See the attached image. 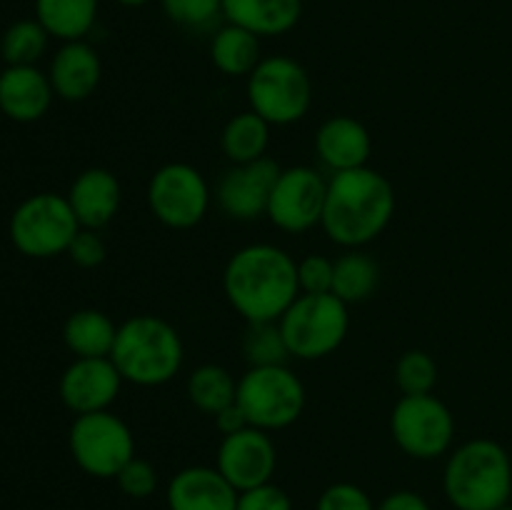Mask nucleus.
Instances as JSON below:
<instances>
[{
  "label": "nucleus",
  "mask_w": 512,
  "mask_h": 510,
  "mask_svg": "<svg viewBox=\"0 0 512 510\" xmlns=\"http://www.w3.org/2000/svg\"><path fill=\"white\" fill-rule=\"evenodd\" d=\"M380 285V265L373 255L363 253L360 248L345 250L340 258H335L333 273V295H338L343 303H363L378 290Z\"/></svg>",
  "instance_id": "26"
},
{
  "label": "nucleus",
  "mask_w": 512,
  "mask_h": 510,
  "mask_svg": "<svg viewBox=\"0 0 512 510\" xmlns=\"http://www.w3.org/2000/svg\"><path fill=\"white\" fill-rule=\"evenodd\" d=\"M243 353L250 365H285L290 350L278 323H248Z\"/></svg>",
  "instance_id": "29"
},
{
  "label": "nucleus",
  "mask_w": 512,
  "mask_h": 510,
  "mask_svg": "<svg viewBox=\"0 0 512 510\" xmlns=\"http://www.w3.org/2000/svg\"><path fill=\"white\" fill-rule=\"evenodd\" d=\"M238 490L218 468L188 465L165 488L168 510H238Z\"/></svg>",
  "instance_id": "16"
},
{
  "label": "nucleus",
  "mask_w": 512,
  "mask_h": 510,
  "mask_svg": "<svg viewBox=\"0 0 512 510\" xmlns=\"http://www.w3.org/2000/svg\"><path fill=\"white\" fill-rule=\"evenodd\" d=\"M185 393L188 400L205 415H215L223 408H228L230 403H235V395H238V380L233 378L228 368L215 363L198 365L193 373L188 375V383H185Z\"/></svg>",
  "instance_id": "27"
},
{
  "label": "nucleus",
  "mask_w": 512,
  "mask_h": 510,
  "mask_svg": "<svg viewBox=\"0 0 512 510\" xmlns=\"http://www.w3.org/2000/svg\"><path fill=\"white\" fill-rule=\"evenodd\" d=\"M120 5H125V8H143V5H148L150 0H118Z\"/></svg>",
  "instance_id": "39"
},
{
  "label": "nucleus",
  "mask_w": 512,
  "mask_h": 510,
  "mask_svg": "<svg viewBox=\"0 0 512 510\" xmlns=\"http://www.w3.org/2000/svg\"><path fill=\"white\" fill-rule=\"evenodd\" d=\"M270 128L273 125L253 110L233 115L220 133V148H223L225 158L233 165L265 158L270 145Z\"/></svg>",
  "instance_id": "25"
},
{
  "label": "nucleus",
  "mask_w": 512,
  "mask_h": 510,
  "mask_svg": "<svg viewBox=\"0 0 512 510\" xmlns=\"http://www.w3.org/2000/svg\"><path fill=\"white\" fill-rule=\"evenodd\" d=\"M395 215L393 183L378 170L355 168L328 178L320 228L345 250L373 243Z\"/></svg>",
  "instance_id": "2"
},
{
  "label": "nucleus",
  "mask_w": 512,
  "mask_h": 510,
  "mask_svg": "<svg viewBox=\"0 0 512 510\" xmlns=\"http://www.w3.org/2000/svg\"><path fill=\"white\" fill-rule=\"evenodd\" d=\"M53 93L68 103H83L98 90L103 63L98 50L85 40H70L55 50L48 68Z\"/></svg>",
  "instance_id": "18"
},
{
  "label": "nucleus",
  "mask_w": 512,
  "mask_h": 510,
  "mask_svg": "<svg viewBox=\"0 0 512 510\" xmlns=\"http://www.w3.org/2000/svg\"><path fill=\"white\" fill-rule=\"evenodd\" d=\"M80 223L68 198L58 193H35L13 210L8 223L10 243L28 258H55L68 253Z\"/></svg>",
  "instance_id": "8"
},
{
  "label": "nucleus",
  "mask_w": 512,
  "mask_h": 510,
  "mask_svg": "<svg viewBox=\"0 0 512 510\" xmlns=\"http://www.w3.org/2000/svg\"><path fill=\"white\" fill-rule=\"evenodd\" d=\"M280 165L268 155L253 163L230 165L215 188V200L230 220L250 223L268 213V200L280 175Z\"/></svg>",
  "instance_id": "14"
},
{
  "label": "nucleus",
  "mask_w": 512,
  "mask_h": 510,
  "mask_svg": "<svg viewBox=\"0 0 512 510\" xmlns=\"http://www.w3.org/2000/svg\"><path fill=\"white\" fill-rule=\"evenodd\" d=\"M210 185L190 163H165L148 180V208L158 223L173 230H190L210 210Z\"/></svg>",
  "instance_id": "11"
},
{
  "label": "nucleus",
  "mask_w": 512,
  "mask_h": 510,
  "mask_svg": "<svg viewBox=\"0 0 512 510\" xmlns=\"http://www.w3.org/2000/svg\"><path fill=\"white\" fill-rule=\"evenodd\" d=\"M68 255L80 268H98L105 260V255H108V248H105V240L100 238L98 230L80 228L73 243H70Z\"/></svg>",
  "instance_id": "36"
},
{
  "label": "nucleus",
  "mask_w": 512,
  "mask_h": 510,
  "mask_svg": "<svg viewBox=\"0 0 512 510\" xmlns=\"http://www.w3.org/2000/svg\"><path fill=\"white\" fill-rule=\"evenodd\" d=\"M390 435L410 458H443L455 443V415L433 393L403 395L390 410Z\"/></svg>",
  "instance_id": "10"
},
{
  "label": "nucleus",
  "mask_w": 512,
  "mask_h": 510,
  "mask_svg": "<svg viewBox=\"0 0 512 510\" xmlns=\"http://www.w3.org/2000/svg\"><path fill=\"white\" fill-rule=\"evenodd\" d=\"M215 468L228 478V483L238 493H243V490L258 488L273 480L275 468H278V448L270 433L248 425L220 440Z\"/></svg>",
  "instance_id": "13"
},
{
  "label": "nucleus",
  "mask_w": 512,
  "mask_h": 510,
  "mask_svg": "<svg viewBox=\"0 0 512 510\" xmlns=\"http://www.w3.org/2000/svg\"><path fill=\"white\" fill-rule=\"evenodd\" d=\"M248 105L270 125H293L313 105V80L308 70L290 55H268L245 83Z\"/></svg>",
  "instance_id": "6"
},
{
  "label": "nucleus",
  "mask_w": 512,
  "mask_h": 510,
  "mask_svg": "<svg viewBox=\"0 0 512 510\" xmlns=\"http://www.w3.org/2000/svg\"><path fill=\"white\" fill-rule=\"evenodd\" d=\"M498 510H512V508H510V505H503V508H498Z\"/></svg>",
  "instance_id": "40"
},
{
  "label": "nucleus",
  "mask_w": 512,
  "mask_h": 510,
  "mask_svg": "<svg viewBox=\"0 0 512 510\" xmlns=\"http://www.w3.org/2000/svg\"><path fill=\"white\" fill-rule=\"evenodd\" d=\"M395 385L403 395H428L438 385V363L425 350H408L395 363Z\"/></svg>",
  "instance_id": "30"
},
{
  "label": "nucleus",
  "mask_w": 512,
  "mask_h": 510,
  "mask_svg": "<svg viewBox=\"0 0 512 510\" xmlns=\"http://www.w3.org/2000/svg\"><path fill=\"white\" fill-rule=\"evenodd\" d=\"M328 180L310 165L280 170L268 200V220L290 235L308 233L323 220Z\"/></svg>",
  "instance_id": "12"
},
{
  "label": "nucleus",
  "mask_w": 512,
  "mask_h": 510,
  "mask_svg": "<svg viewBox=\"0 0 512 510\" xmlns=\"http://www.w3.org/2000/svg\"><path fill=\"white\" fill-rule=\"evenodd\" d=\"M185 348L178 328L160 315H133L118 325L110 360L125 383L158 388L183 368Z\"/></svg>",
  "instance_id": "4"
},
{
  "label": "nucleus",
  "mask_w": 512,
  "mask_h": 510,
  "mask_svg": "<svg viewBox=\"0 0 512 510\" xmlns=\"http://www.w3.org/2000/svg\"><path fill=\"white\" fill-rule=\"evenodd\" d=\"M210 60L228 78H248L263 60L260 38L240 25H220L210 40Z\"/></svg>",
  "instance_id": "23"
},
{
  "label": "nucleus",
  "mask_w": 512,
  "mask_h": 510,
  "mask_svg": "<svg viewBox=\"0 0 512 510\" xmlns=\"http://www.w3.org/2000/svg\"><path fill=\"white\" fill-rule=\"evenodd\" d=\"M375 510H433L428 500L423 498L415 490H393V493L385 495Z\"/></svg>",
  "instance_id": "37"
},
{
  "label": "nucleus",
  "mask_w": 512,
  "mask_h": 510,
  "mask_svg": "<svg viewBox=\"0 0 512 510\" xmlns=\"http://www.w3.org/2000/svg\"><path fill=\"white\" fill-rule=\"evenodd\" d=\"M65 198H68L80 228L100 230L118 215L120 203H123V188H120L118 175L110 170L88 168L73 180Z\"/></svg>",
  "instance_id": "20"
},
{
  "label": "nucleus",
  "mask_w": 512,
  "mask_h": 510,
  "mask_svg": "<svg viewBox=\"0 0 512 510\" xmlns=\"http://www.w3.org/2000/svg\"><path fill=\"white\" fill-rule=\"evenodd\" d=\"M115 483H118V488L123 490L128 498L145 500L158 490L160 478H158V470H155V465L150 463V460L138 458V455H135V458L130 460L118 475H115Z\"/></svg>",
  "instance_id": "32"
},
{
  "label": "nucleus",
  "mask_w": 512,
  "mask_h": 510,
  "mask_svg": "<svg viewBox=\"0 0 512 510\" xmlns=\"http://www.w3.org/2000/svg\"><path fill=\"white\" fill-rule=\"evenodd\" d=\"M333 273L335 260L325 255L310 253L303 260H298V285L300 293H333Z\"/></svg>",
  "instance_id": "33"
},
{
  "label": "nucleus",
  "mask_w": 512,
  "mask_h": 510,
  "mask_svg": "<svg viewBox=\"0 0 512 510\" xmlns=\"http://www.w3.org/2000/svg\"><path fill=\"white\" fill-rule=\"evenodd\" d=\"M48 30L35 18L15 20L0 38V55L5 65H38L48 50Z\"/></svg>",
  "instance_id": "28"
},
{
  "label": "nucleus",
  "mask_w": 512,
  "mask_h": 510,
  "mask_svg": "<svg viewBox=\"0 0 512 510\" xmlns=\"http://www.w3.org/2000/svg\"><path fill=\"white\" fill-rule=\"evenodd\" d=\"M53 85L38 65H5L0 73V113L15 123H35L53 105Z\"/></svg>",
  "instance_id": "19"
},
{
  "label": "nucleus",
  "mask_w": 512,
  "mask_h": 510,
  "mask_svg": "<svg viewBox=\"0 0 512 510\" xmlns=\"http://www.w3.org/2000/svg\"><path fill=\"white\" fill-rule=\"evenodd\" d=\"M303 0H223L225 23L240 25L258 38L285 35L298 25Z\"/></svg>",
  "instance_id": "21"
},
{
  "label": "nucleus",
  "mask_w": 512,
  "mask_h": 510,
  "mask_svg": "<svg viewBox=\"0 0 512 510\" xmlns=\"http://www.w3.org/2000/svg\"><path fill=\"white\" fill-rule=\"evenodd\" d=\"M283 330L290 358L320 360L333 355L345 343L350 330L348 303L333 293H300L283 318L278 320Z\"/></svg>",
  "instance_id": "5"
},
{
  "label": "nucleus",
  "mask_w": 512,
  "mask_h": 510,
  "mask_svg": "<svg viewBox=\"0 0 512 510\" xmlns=\"http://www.w3.org/2000/svg\"><path fill=\"white\" fill-rule=\"evenodd\" d=\"M118 325L98 308H80L68 315L63 325V340L75 358H110Z\"/></svg>",
  "instance_id": "22"
},
{
  "label": "nucleus",
  "mask_w": 512,
  "mask_h": 510,
  "mask_svg": "<svg viewBox=\"0 0 512 510\" xmlns=\"http://www.w3.org/2000/svg\"><path fill=\"white\" fill-rule=\"evenodd\" d=\"M68 448L75 465L90 478L108 480L135 458V435L113 410L75 415L68 430Z\"/></svg>",
  "instance_id": "9"
},
{
  "label": "nucleus",
  "mask_w": 512,
  "mask_h": 510,
  "mask_svg": "<svg viewBox=\"0 0 512 510\" xmlns=\"http://www.w3.org/2000/svg\"><path fill=\"white\" fill-rule=\"evenodd\" d=\"M238 510H293V500L270 480L258 488L243 490L238 495Z\"/></svg>",
  "instance_id": "35"
},
{
  "label": "nucleus",
  "mask_w": 512,
  "mask_h": 510,
  "mask_svg": "<svg viewBox=\"0 0 512 510\" xmlns=\"http://www.w3.org/2000/svg\"><path fill=\"white\" fill-rule=\"evenodd\" d=\"M170 23L185 30H208L223 20V0H160Z\"/></svg>",
  "instance_id": "31"
},
{
  "label": "nucleus",
  "mask_w": 512,
  "mask_h": 510,
  "mask_svg": "<svg viewBox=\"0 0 512 510\" xmlns=\"http://www.w3.org/2000/svg\"><path fill=\"white\" fill-rule=\"evenodd\" d=\"M373 138L353 115H330L315 133V155L330 173H345L368 165Z\"/></svg>",
  "instance_id": "17"
},
{
  "label": "nucleus",
  "mask_w": 512,
  "mask_h": 510,
  "mask_svg": "<svg viewBox=\"0 0 512 510\" xmlns=\"http://www.w3.org/2000/svg\"><path fill=\"white\" fill-rule=\"evenodd\" d=\"M235 403L253 428L285 430L305 410V385L288 365H250L238 380Z\"/></svg>",
  "instance_id": "7"
},
{
  "label": "nucleus",
  "mask_w": 512,
  "mask_h": 510,
  "mask_svg": "<svg viewBox=\"0 0 512 510\" xmlns=\"http://www.w3.org/2000/svg\"><path fill=\"white\" fill-rule=\"evenodd\" d=\"M315 510H375V503L360 485L333 483L318 495Z\"/></svg>",
  "instance_id": "34"
},
{
  "label": "nucleus",
  "mask_w": 512,
  "mask_h": 510,
  "mask_svg": "<svg viewBox=\"0 0 512 510\" xmlns=\"http://www.w3.org/2000/svg\"><path fill=\"white\" fill-rule=\"evenodd\" d=\"M123 383L110 358H75L60 375L58 395L75 415L100 413L118 400Z\"/></svg>",
  "instance_id": "15"
},
{
  "label": "nucleus",
  "mask_w": 512,
  "mask_h": 510,
  "mask_svg": "<svg viewBox=\"0 0 512 510\" xmlns=\"http://www.w3.org/2000/svg\"><path fill=\"white\" fill-rule=\"evenodd\" d=\"M213 420H215V428H218V433L223 435V438H225V435L238 433V430L248 428V425H250L238 403H230L228 408H223L220 413H215Z\"/></svg>",
  "instance_id": "38"
},
{
  "label": "nucleus",
  "mask_w": 512,
  "mask_h": 510,
  "mask_svg": "<svg viewBox=\"0 0 512 510\" xmlns=\"http://www.w3.org/2000/svg\"><path fill=\"white\" fill-rule=\"evenodd\" d=\"M443 493L455 510H498L510 505L512 460L508 450L490 438L465 440L445 460Z\"/></svg>",
  "instance_id": "3"
},
{
  "label": "nucleus",
  "mask_w": 512,
  "mask_h": 510,
  "mask_svg": "<svg viewBox=\"0 0 512 510\" xmlns=\"http://www.w3.org/2000/svg\"><path fill=\"white\" fill-rule=\"evenodd\" d=\"M223 290L248 323H278L300 295L298 260L273 243L243 245L225 263Z\"/></svg>",
  "instance_id": "1"
},
{
  "label": "nucleus",
  "mask_w": 512,
  "mask_h": 510,
  "mask_svg": "<svg viewBox=\"0 0 512 510\" xmlns=\"http://www.w3.org/2000/svg\"><path fill=\"white\" fill-rule=\"evenodd\" d=\"M100 0H35V20L60 43L85 40L98 20Z\"/></svg>",
  "instance_id": "24"
}]
</instances>
